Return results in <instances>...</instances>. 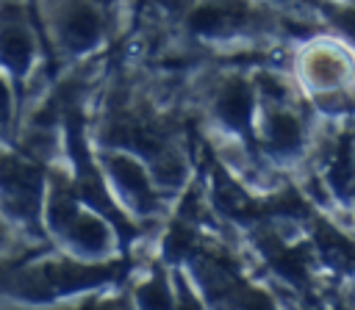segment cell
Instances as JSON below:
<instances>
[{"instance_id": "6da1fadb", "label": "cell", "mask_w": 355, "mask_h": 310, "mask_svg": "<svg viewBox=\"0 0 355 310\" xmlns=\"http://www.w3.org/2000/svg\"><path fill=\"white\" fill-rule=\"evenodd\" d=\"M244 19H247V8H244V3H236V0L202 3L189 17L191 28L200 30V33H222V30H230V28L241 25Z\"/></svg>"}, {"instance_id": "7a4b0ae2", "label": "cell", "mask_w": 355, "mask_h": 310, "mask_svg": "<svg viewBox=\"0 0 355 310\" xmlns=\"http://www.w3.org/2000/svg\"><path fill=\"white\" fill-rule=\"evenodd\" d=\"M103 19L92 3H75L64 17V42H69L75 50H83L100 39Z\"/></svg>"}, {"instance_id": "3957f363", "label": "cell", "mask_w": 355, "mask_h": 310, "mask_svg": "<svg viewBox=\"0 0 355 310\" xmlns=\"http://www.w3.org/2000/svg\"><path fill=\"white\" fill-rule=\"evenodd\" d=\"M33 53V39L25 22H3L0 28V55L11 69H25Z\"/></svg>"}, {"instance_id": "277c9868", "label": "cell", "mask_w": 355, "mask_h": 310, "mask_svg": "<svg viewBox=\"0 0 355 310\" xmlns=\"http://www.w3.org/2000/svg\"><path fill=\"white\" fill-rule=\"evenodd\" d=\"M108 166H111L114 180L122 185V191H125L139 208H150L153 191H150V183H147L144 172L139 169V163H133L130 158H111Z\"/></svg>"}, {"instance_id": "5b68a950", "label": "cell", "mask_w": 355, "mask_h": 310, "mask_svg": "<svg viewBox=\"0 0 355 310\" xmlns=\"http://www.w3.org/2000/svg\"><path fill=\"white\" fill-rule=\"evenodd\" d=\"M250 105H252L250 89H247L241 80L227 83L225 91L219 94V102H216L219 116H222L227 125H233V127H244V125H247V119H250Z\"/></svg>"}, {"instance_id": "8992f818", "label": "cell", "mask_w": 355, "mask_h": 310, "mask_svg": "<svg viewBox=\"0 0 355 310\" xmlns=\"http://www.w3.org/2000/svg\"><path fill=\"white\" fill-rule=\"evenodd\" d=\"M269 138L277 149H294L300 141V125L288 113H275L269 119Z\"/></svg>"}, {"instance_id": "52a82bcc", "label": "cell", "mask_w": 355, "mask_h": 310, "mask_svg": "<svg viewBox=\"0 0 355 310\" xmlns=\"http://www.w3.org/2000/svg\"><path fill=\"white\" fill-rule=\"evenodd\" d=\"M6 113H8V91L3 86V80H0V116H6Z\"/></svg>"}, {"instance_id": "ba28073f", "label": "cell", "mask_w": 355, "mask_h": 310, "mask_svg": "<svg viewBox=\"0 0 355 310\" xmlns=\"http://www.w3.org/2000/svg\"><path fill=\"white\" fill-rule=\"evenodd\" d=\"M341 28H347V30L355 36V14H347V17L341 19Z\"/></svg>"}]
</instances>
